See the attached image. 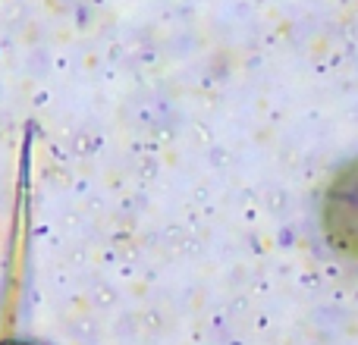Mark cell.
<instances>
[{
    "instance_id": "cell-1",
    "label": "cell",
    "mask_w": 358,
    "mask_h": 345,
    "mask_svg": "<svg viewBox=\"0 0 358 345\" xmlns=\"http://www.w3.org/2000/svg\"><path fill=\"white\" fill-rule=\"evenodd\" d=\"M317 226L336 258L358 264V154L327 176L317 201Z\"/></svg>"
}]
</instances>
